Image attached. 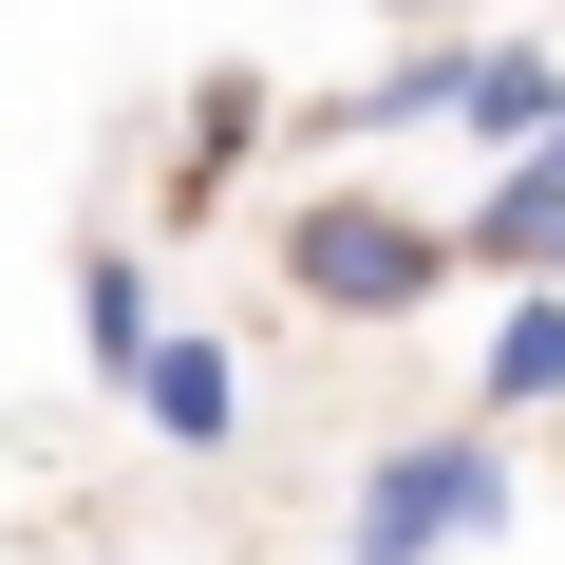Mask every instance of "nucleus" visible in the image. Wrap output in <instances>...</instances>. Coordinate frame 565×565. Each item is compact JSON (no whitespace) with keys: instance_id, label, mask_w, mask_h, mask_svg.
<instances>
[{"instance_id":"nucleus-1","label":"nucleus","mask_w":565,"mask_h":565,"mask_svg":"<svg viewBox=\"0 0 565 565\" xmlns=\"http://www.w3.org/2000/svg\"><path fill=\"white\" fill-rule=\"evenodd\" d=\"M490 527H509V434H490V415H415V434H377L359 490H340V565H452V546H490Z\"/></svg>"},{"instance_id":"nucleus-3","label":"nucleus","mask_w":565,"mask_h":565,"mask_svg":"<svg viewBox=\"0 0 565 565\" xmlns=\"http://www.w3.org/2000/svg\"><path fill=\"white\" fill-rule=\"evenodd\" d=\"M434 226H452V282H565V151H490V189Z\"/></svg>"},{"instance_id":"nucleus-9","label":"nucleus","mask_w":565,"mask_h":565,"mask_svg":"<svg viewBox=\"0 0 565 565\" xmlns=\"http://www.w3.org/2000/svg\"><path fill=\"white\" fill-rule=\"evenodd\" d=\"M377 20H396V39H452V0H377Z\"/></svg>"},{"instance_id":"nucleus-4","label":"nucleus","mask_w":565,"mask_h":565,"mask_svg":"<svg viewBox=\"0 0 565 565\" xmlns=\"http://www.w3.org/2000/svg\"><path fill=\"white\" fill-rule=\"evenodd\" d=\"M114 415H151V452H245V359L207 321H151V359H132Z\"/></svg>"},{"instance_id":"nucleus-10","label":"nucleus","mask_w":565,"mask_h":565,"mask_svg":"<svg viewBox=\"0 0 565 565\" xmlns=\"http://www.w3.org/2000/svg\"><path fill=\"white\" fill-rule=\"evenodd\" d=\"M527 151H565V95H546V132H527Z\"/></svg>"},{"instance_id":"nucleus-6","label":"nucleus","mask_w":565,"mask_h":565,"mask_svg":"<svg viewBox=\"0 0 565 565\" xmlns=\"http://www.w3.org/2000/svg\"><path fill=\"white\" fill-rule=\"evenodd\" d=\"M546 95H565V57H546V39H452V151H527V132H546Z\"/></svg>"},{"instance_id":"nucleus-8","label":"nucleus","mask_w":565,"mask_h":565,"mask_svg":"<svg viewBox=\"0 0 565 565\" xmlns=\"http://www.w3.org/2000/svg\"><path fill=\"white\" fill-rule=\"evenodd\" d=\"M245 132H264V76H207V95H189V151H170V207H207V189L245 170Z\"/></svg>"},{"instance_id":"nucleus-5","label":"nucleus","mask_w":565,"mask_h":565,"mask_svg":"<svg viewBox=\"0 0 565 565\" xmlns=\"http://www.w3.org/2000/svg\"><path fill=\"white\" fill-rule=\"evenodd\" d=\"M471 415H490V434L565 415V282H509V302H490V359H471Z\"/></svg>"},{"instance_id":"nucleus-7","label":"nucleus","mask_w":565,"mask_h":565,"mask_svg":"<svg viewBox=\"0 0 565 565\" xmlns=\"http://www.w3.org/2000/svg\"><path fill=\"white\" fill-rule=\"evenodd\" d=\"M151 321H170V302H151V264H132V245L95 226V245H76V377H95V396H132Z\"/></svg>"},{"instance_id":"nucleus-2","label":"nucleus","mask_w":565,"mask_h":565,"mask_svg":"<svg viewBox=\"0 0 565 565\" xmlns=\"http://www.w3.org/2000/svg\"><path fill=\"white\" fill-rule=\"evenodd\" d=\"M264 245H282V302H321V321H434L452 302V226L396 207V189H359V170H321Z\"/></svg>"}]
</instances>
